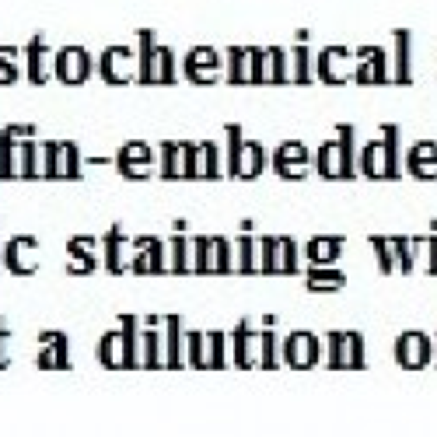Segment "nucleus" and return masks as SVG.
Listing matches in <instances>:
<instances>
[{"mask_svg": "<svg viewBox=\"0 0 437 437\" xmlns=\"http://www.w3.org/2000/svg\"><path fill=\"white\" fill-rule=\"evenodd\" d=\"M64 77L67 81H81L84 77V57L81 52H64Z\"/></svg>", "mask_w": 437, "mask_h": 437, "instance_id": "f257e3e1", "label": "nucleus"}, {"mask_svg": "<svg viewBox=\"0 0 437 437\" xmlns=\"http://www.w3.org/2000/svg\"><path fill=\"white\" fill-rule=\"evenodd\" d=\"M308 357H311V340L308 336H294L291 340V360L294 364H308Z\"/></svg>", "mask_w": 437, "mask_h": 437, "instance_id": "f03ea898", "label": "nucleus"}]
</instances>
